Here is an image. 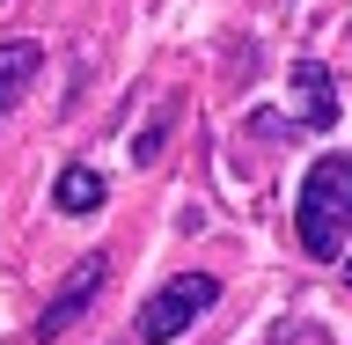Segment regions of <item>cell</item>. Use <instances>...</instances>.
I'll use <instances>...</instances> for the list:
<instances>
[{"label": "cell", "instance_id": "6da1fadb", "mask_svg": "<svg viewBox=\"0 0 352 345\" xmlns=\"http://www.w3.org/2000/svg\"><path fill=\"white\" fill-rule=\"evenodd\" d=\"M352 236V162L345 154H323L301 184V250L316 264H338Z\"/></svg>", "mask_w": 352, "mask_h": 345}, {"label": "cell", "instance_id": "7a4b0ae2", "mask_svg": "<svg viewBox=\"0 0 352 345\" xmlns=\"http://www.w3.org/2000/svg\"><path fill=\"white\" fill-rule=\"evenodd\" d=\"M213 302H220L213 272H176V280H162L147 302H140V345H176Z\"/></svg>", "mask_w": 352, "mask_h": 345}, {"label": "cell", "instance_id": "3957f363", "mask_svg": "<svg viewBox=\"0 0 352 345\" xmlns=\"http://www.w3.org/2000/svg\"><path fill=\"white\" fill-rule=\"evenodd\" d=\"M103 272H110V258H103V250H88V258L74 264V272H66L59 302H52V309H44V316H37V331H30V338H37V345H59L66 331L81 324L88 309H96V294H103Z\"/></svg>", "mask_w": 352, "mask_h": 345}, {"label": "cell", "instance_id": "277c9868", "mask_svg": "<svg viewBox=\"0 0 352 345\" xmlns=\"http://www.w3.org/2000/svg\"><path fill=\"white\" fill-rule=\"evenodd\" d=\"M294 96H301V125H338V118H345L330 66H316V59H294Z\"/></svg>", "mask_w": 352, "mask_h": 345}, {"label": "cell", "instance_id": "5b68a950", "mask_svg": "<svg viewBox=\"0 0 352 345\" xmlns=\"http://www.w3.org/2000/svg\"><path fill=\"white\" fill-rule=\"evenodd\" d=\"M44 66V44L30 37H0V118L22 103V88H30V74Z\"/></svg>", "mask_w": 352, "mask_h": 345}, {"label": "cell", "instance_id": "8992f818", "mask_svg": "<svg viewBox=\"0 0 352 345\" xmlns=\"http://www.w3.org/2000/svg\"><path fill=\"white\" fill-rule=\"evenodd\" d=\"M103 198H110V184L96 169H81V162H66L59 184H52V206H59V213H96Z\"/></svg>", "mask_w": 352, "mask_h": 345}, {"label": "cell", "instance_id": "52a82bcc", "mask_svg": "<svg viewBox=\"0 0 352 345\" xmlns=\"http://www.w3.org/2000/svg\"><path fill=\"white\" fill-rule=\"evenodd\" d=\"M154 154H162V125H154V132H140V140H132V162H154Z\"/></svg>", "mask_w": 352, "mask_h": 345}, {"label": "cell", "instance_id": "ba28073f", "mask_svg": "<svg viewBox=\"0 0 352 345\" xmlns=\"http://www.w3.org/2000/svg\"><path fill=\"white\" fill-rule=\"evenodd\" d=\"M272 345H323V331H301V324H294V331H279Z\"/></svg>", "mask_w": 352, "mask_h": 345}]
</instances>
